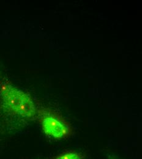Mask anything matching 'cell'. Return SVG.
Returning a JSON list of instances; mask_svg holds the SVG:
<instances>
[{"instance_id":"cell-1","label":"cell","mask_w":142,"mask_h":159,"mask_svg":"<svg viewBox=\"0 0 142 159\" xmlns=\"http://www.w3.org/2000/svg\"><path fill=\"white\" fill-rule=\"evenodd\" d=\"M23 120L38 116V107L31 98L8 82L0 83V111Z\"/></svg>"},{"instance_id":"cell-2","label":"cell","mask_w":142,"mask_h":159,"mask_svg":"<svg viewBox=\"0 0 142 159\" xmlns=\"http://www.w3.org/2000/svg\"><path fill=\"white\" fill-rule=\"evenodd\" d=\"M44 132L55 139H67L73 133L71 124L58 112L43 107H38V116Z\"/></svg>"},{"instance_id":"cell-3","label":"cell","mask_w":142,"mask_h":159,"mask_svg":"<svg viewBox=\"0 0 142 159\" xmlns=\"http://www.w3.org/2000/svg\"><path fill=\"white\" fill-rule=\"evenodd\" d=\"M47 159H85V156L81 152L74 150H66Z\"/></svg>"},{"instance_id":"cell-4","label":"cell","mask_w":142,"mask_h":159,"mask_svg":"<svg viewBox=\"0 0 142 159\" xmlns=\"http://www.w3.org/2000/svg\"><path fill=\"white\" fill-rule=\"evenodd\" d=\"M108 159H118L117 157H115V156H109V158Z\"/></svg>"}]
</instances>
